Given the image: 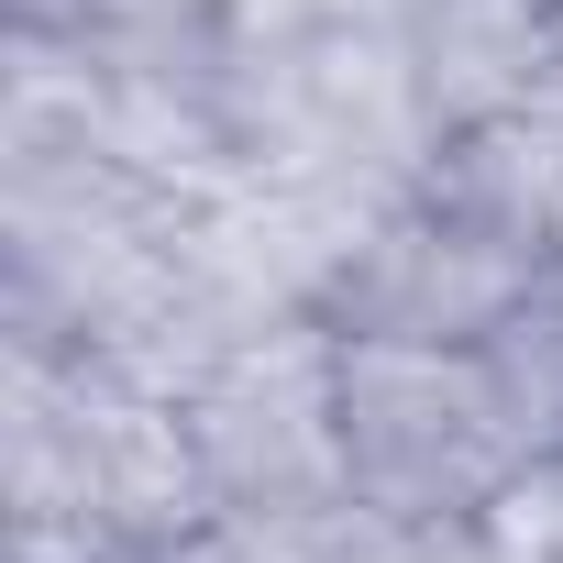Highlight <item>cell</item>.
<instances>
[{
    "instance_id": "obj_3",
    "label": "cell",
    "mask_w": 563,
    "mask_h": 563,
    "mask_svg": "<svg viewBox=\"0 0 563 563\" xmlns=\"http://www.w3.org/2000/svg\"><path fill=\"white\" fill-rule=\"evenodd\" d=\"M552 299H563V265H552Z\"/></svg>"
},
{
    "instance_id": "obj_1",
    "label": "cell",
    "mask_w": 563,
    "mask_h": 563,
    "mask_svg": "<svg viewBox=\"0 0 563 563\" xmlns=\"http://www.w3.org/2000/svg\"><path fill=\"white\" fill-rule=\"evenodd\" d=\"M332 431H343V497L398 541H453L530 486L486 343L332 332Z\"/></svg>"
},
{
    "instance_id": "obj_2",
    "label": "cell",
    "mask_w": 563,
    "mask_h": 563,
    "mask_svg": "<svg viewBox=\"0 0 563 563\" xmlns=\"http://www.w3.org/2000/svg\"><path fill=\"white\" fill-rule=\"evenodd\" d=\"M552 100H563V34H552Z\"/></svg>"
}]
</instances>
